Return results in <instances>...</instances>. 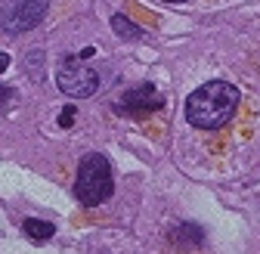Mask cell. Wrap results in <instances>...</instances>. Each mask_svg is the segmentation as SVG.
<instances>
[{
  "instance_id": "9",
  "label": "cell",
  "mask_w": 260,
  "mask_h": 254,
  "mask_svg": "<svg viewBox=\"0 0 260 254\" xmlns=\"http://www.w3.org/2000/svg\"><path fill=\"white\" fill-rule=\"evenodd\" d=\"M41 59H44V50H31V56L25 59V66L31 69V81H44V69H41Z\"/></svg>"
},
{
  "instance_id": "14",
  "label": "cell",
  "mask_w": 260,
  "mask_h": 254,
  "mask_svg": "<svg viewBox=\"0 0 260 254\" xmlns=\"http://www.w3.org/2000/svg\"><path fill=\"white\" fill-rule=\"evenodd\" d=\"M165 4H186V0H165Z\"/></svg>"
},
{
  "instance_id": "11",
  "label": "cell",
  "mask_w": 260,
  "mask_h": 254,
  "mask_svg": "<svg viewBox=\"0 0 260 254\" xmlns=\"http://www.w3.org/2000/svg\"><path fill=\"white\" fill-rule=\"evenodd\" d=\"M16 97V90L13 87H0V109H4V106H10V100Z\"/></svg>"
},
{
  "instance_id": "7",
  "label": "cell",
  "mask_w": 260,
  "mask_h": 254,
  "mask_svg": "<svg viewBox=\"0 0 260 254\" xmlns=\"http://www.w3.org/2000/svg\"><path fill=\"white\" fill-rule=\"evenodd\" d=\"M22 230H25L28 239H35V242H44V239H50V236L56 233L53 224H47V220H38V217H28L25 224H22Z\"/></svg>"
},
{
  "instance_id": "4",
  "label": "cell",
  "mask_w": 260,
  "mask_h": 254,
  "mask_svg": "<svg viewBox=\"0 0 260 254\" xmlns=\"http://www.w3.org/2000/svg\"><path fill=\"white\" fill-rule=\"evenodd\" d=\"M56 84L65 97L84 100V97H93L100 90V72L84 66V59H65L56 72Z\"/></svg>"
},
{
  "instance_id": "13",
  "label": "cell",
  "mask_w": 260,
  "mask_h": 254,
  "mask_svg": "<svg viewBox=\"0 0 260 254\" xmlns=\"http://www.w3.org/2000/svg\"><path fill=\"white\" fill-rule=\"evenodd\" d=\"M93 53H96V47H84V50H81V56H78V59H90V56H93Z\"/></svg>"
},
{
  "instance_id": "2",
  "label": "cell",
  "mask_w": 260,
  "mask_h": 254,
  "mask_svg": "<svg viewBox=\"0 0 260 254\" xmlns=\"http://www.w3.org/2000/svg\"><path fill=\"white\" fill-rule=\"evenodd\" d=\"M115 189V180H112V168L103 155H84L81 165H78V174H75V199L87 208H96L103 205Z\"/></svg>"
},
{
  "instance_id": "5",
  "label": "cell",
  "mask_w": 260,
  "mask_h": 254,
  "mask_svg": "<svg viewBox=\"0 0 260 254\" xmlns=\"http://www.w3.org/2000/svg\"><path fill=\"white\" fill-rule=\"evenodd\" d=\"M158 106H161L158 90L152 84H140L134 90H127L124 97L115 103V112H121V115H143V112H152Z\"/></svg>"
},
{
  "instance_id": "3",
  "label": "cell",
  "mask_w": 260,
  "mask_h": 254,
  "mask_svg": "<svg viewBox=\"0 0 260 254\" xmlns=\"http://www.w3.org/2000/svg\"><path fill=\"white\" fill-rule=\"evenodd\" d=\"M47 10H50V0H4L0 4V28L7 35L31 31V28L41 25Z\"/></svg>"
},
{
  "instance_id": "10",
  "label": "cell",
  "mask_w": 260,
  "mask_h": 254,
  "mask_svg": "<svg viewBox=\"0 0 260 254\" xmlns=\"http://www.w3.org/2000/svg\"><path fill=\"white\" fill-rule=\"evenodd\" d=\"M75 106H65L62 112H59V127H72V121H75Z\"/></svg>"
},
{
  "instance_id": "1",
  "label": "cell",
  "mask_w": 260,
  "mask_h": 254,
  "mask_svg": "<svg viewBox=\"0 0 260 254\" xmlns=\"http://www.w3.org/2000/svg\"><path fill=\"white\" fill-rule=\"evenodd\" d=\"M239 109V90L230 81H208L186 100V121L199 131H217Z\"/></svg>"
},
{
  "instance_id": "6",
  "label": "cell",
  "mask_w": 260,
  "mask_h": 254,
  "mask_svg": "<svg viewBox=\"0 0 260 254\" xmlns=\"http://www.w3.org/2000/svg\"><path fill=\"white\" fill-rule=\"evenodd\" d=\"M202 239H205V230L199 227V224H177L174 230H171V242L177 245V248H199L202 245Z\"/></svg>"
},
{
  "instance_id": "12",
  "label": "cell",
  "mask_w": 260,
  "mask_h": 254,
  "mask_svg": "<svg viewBox=\"0 0 260 254\" xmlns=\"http://www.w3.org/2000/svg\"><path fill=\"white\" fill-rule=\"evenodd\" d=\"M7 69H10V56L0 53V72H7Z\"/></svg>"
},
{
  "instance_id": "8",
  "label": "cell",
  "mask_w": 260,
  "mask_h": 254,
  "mask_svg": "<svg viewBox=\"0 0 260 254\" xmlns=\"http://www.w3.org/2000/svg\"><path fill=\"white\" fill-rule=\"evenodd\" d=\"M112 28H115V35L118 38H127V41H137V38H143V28H137L134 22H130L127 16H112Z\"/></svg>"
}]
</instances>
